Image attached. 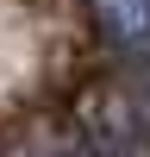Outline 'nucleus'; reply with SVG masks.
<instances>
[{
	"instance_id": "obj_1",
	"label": "nucleus",
	"mask_w": 150,
	"mask_h": 157,
	"mask_svg": "<svg viewBox=\"0 0 150 157\" xmlns=\"http://www.w3.org/2000/svg\"><path fill=\"white\" fill-rule=\"evenodd\" d=\"M100 6V25H106L119 44H138L150 32V0H94Z\"/></svg>"
}]
</instances>
